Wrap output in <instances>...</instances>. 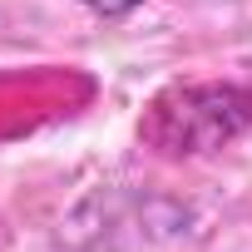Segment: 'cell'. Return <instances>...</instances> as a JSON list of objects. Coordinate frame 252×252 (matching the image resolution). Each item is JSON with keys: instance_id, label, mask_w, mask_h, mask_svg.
Here are the masks:
<instances>
[{"instance_id": "obj_2", "label": "cell", "mask_w": 252, "mask_h": 252, "mask_svg": "<svg viewBox=\"0 0 252 252\" xmlns=\"http://www.w3.org/2000/svg\"><path fill=\"white\" fill-rule=\"evenodd\" d=\"M79 5H89L94 15H129L134 5H144V0H79Z\"/></svg>"}, {"instance_id": "obj_1", "label": "cell", "mask_w": 252, "mask_h": 252, "mask_svg": "<svg viewBox=\"0 0 252 252\" xmlns=\"http://www.w3.org/2000/svg\"><path fill=\"white\" fill-rule=\"evenodd\" d=\"M247 124H252V89L232 79L173 84L144 109L139 139L163 158H198V154L227 149Z\"/></svg>"}]
</instances>
